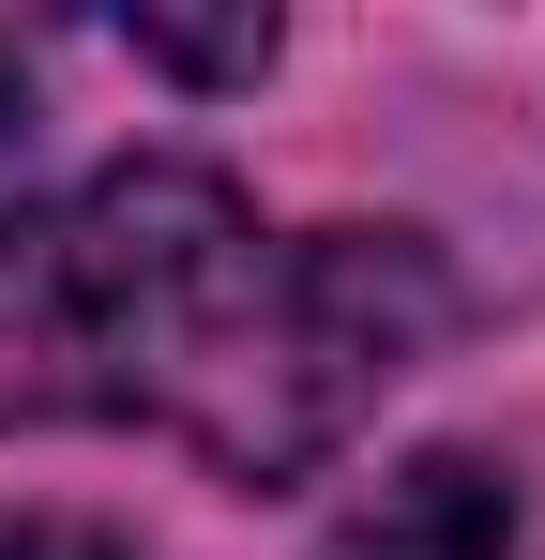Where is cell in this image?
I'll list each match as a JSON object with an SVG mask.
<instances>
[{"label":"cell","mask_w":545,"mask_h":560,"mask_svg":"<svg viewBox=\"0 0 545 560\" xmlns=\"http://www.w3.org/2000/svg\"><path fill=\"white\" fill-rule=\"evenodd\" d=\"M454 334L425 228H258L228 167H91L0 212V440L152 424L228 485H303Z\"/></svg>","instance_id":"6da1fadb"},{"label":"cell","mask_w":545,"mask_h":560,"mask_svg":"<svg viewBox=\"0 0 545 560\" xmlns=\"http://www.w3.org/2000/svg\"><path fill=\"white\" fill-rule=\"evenodd\" d=\"M318 560H545V530H531V500H515L500 455H409L334 515Z\"/></svg>","instance_id":"7a4b0ae2"},{"label":"cell","mask_w":545,"mask_h":560,"mask_svg":"<svg viewBox=\"0 0 545 560\" xmlns=\"http://www.w3.org/2000/svg\"><path fill=\"white\" fill-rule=\"evenodd\" d=\"M121 46H137L152 77H197V92H243V77H272V15H212V31H197V15H137Z\"/></svg>","instance_id":"3957f363"},{"label":"cell","mask_w":545,"mask_h":560,"mask_svg":"<svg viewBox=\"0 0 545 560\" xmlns=\"http://www.w3.org/2000/svg\"><path fill=\"white\" fill-rule=\"evenodd\" d=\"M0 560H137V546L91 530V515H0Z\"/></svg>","instance_id":"277c9868"},{"label":"cell","mask_w":545,"mask_h":560,"mask_svg":"<svg viewBox=\"0 0 545 560\" xmlns=\"http://www.w3.org/2000/svg\"><path fill=\"white\" fill-rule=\"evenodd\" d=\"M31 137V61H15V31H0V152Z\"/></svg>","instance_id":"5b68a950"}]
</instances>
